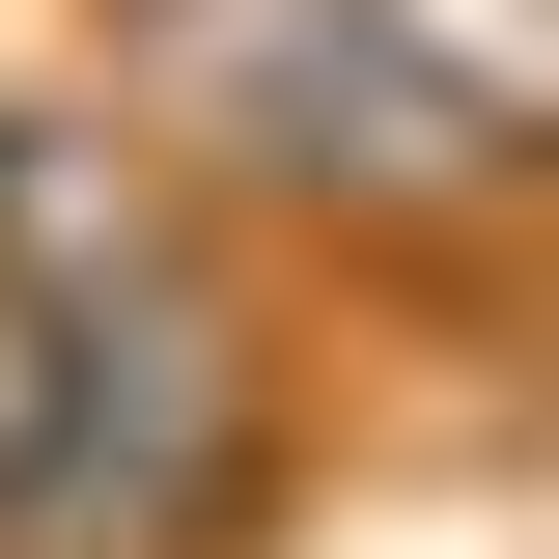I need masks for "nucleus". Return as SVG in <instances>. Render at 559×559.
Returning <instances> with one entry per match:
<instances>
[{
	"label": "nucleus",
	"mask_w": 559,
	"mask_h": 559,
	"mask_svg": "<svg viewBox=\"0 0 559 559\" xmlns=\"http://www.w3.org/2000/svg\"><path fill=\"white\" fill-rule=\"evenodd\" d=\"M308 476V280L224 252L84 84H0V559H280Z\"/></svg>",
	"instance_id": "1"
},
{
	"label": "nucleus",
	"mask_w": 559,
	"mask_h": 559,
	"mask_svg": "<svg viewBox=\"0 0 559 559\" xmlns=\"http://www.w3.org/2000/svg\"><path fill=\"white\" fill-rule=\"evenodd\" d=\"M57 84L336 308H532L559 252V84L503 0H84Z\"/></svg>",
	"instance_id": "2"
}]
</instances>
